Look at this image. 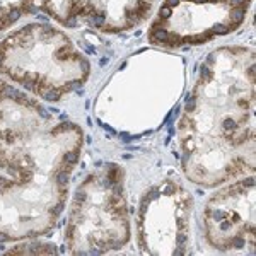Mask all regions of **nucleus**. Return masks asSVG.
Wrapping results in <instances>:
<instances>
[{
    "label": "nucleus",
    "mask_w": 256,
    "mask_h": 256,
    "mask_svg": "<svg viewBox=\"0 0 256 256\" xmlns=\"http://www.w3.org/2000/svg\"><path fill=\"white\" fill-rule=\"evenodd\" d=\"M150 38H152L155 43H166L167 38H169V33H167V29H164V27H159V29H152Z\"/></svg>",
    "instance_id": "obj_1"
},
{
    "label": "nucleus",
    "mask_w": 256,
    "mask_h": 256,
    "mask_svg": "<svg viewBox=\"0 0 256 256\" xmlns=\"http://www.w3.org/2000/svg\"><path fill=\"white\" fill-rule=\"evenodd\" d=\"M108 178H109L108 184L118 183V181H120V178H121V169L118 167L116 164H109V169H108Z\"/></svg>",
    "instance_id": "obj_2"
},
{
    "label": "nucleus",
    "mask_w": 256,
    "mask_h": 256,
    "mask_svg": "<svg viewBox=\"0 0 256 256\" xmlns=\"http://www.w3.org/2000/svg\"><path fill=\"white\" fill-rule=\"evenodd\" d=\"M244 17H246V10L242 7H236L230 12V21H232V24H241L244 21Z\"/></svg>",
    "instance_id": "obj_3"
},
{
    "label": "nucleus",
    "mask_w": 256,
    "mask_h": 256,
    "mask_svg": "<svg viewBox=\"0 0 256 256\" xmlns=\"http://www.w3.org/2000/svg\"><path fill=\"white\" fill-rule=\"evenodd\" d=\"M56 184L62 188V191H65V188L68 186V181H70V176L67 171H58L56 172V178H55Z\"/></svg>",
    "instance_id": "obj_4"
},
{
    "label": "nucleus",
    "mask_w": 256,
    "mask_h": 256,
    "mask_svg": "<svg viewBox=\"0 0 256 256\" xmlns=\"http://www.w3.org/2000/svg\"><path fill=\"white\" fill-rule=\"evenodd\" d=\"M60 94H62V91H58V89H51V91H43L41 97L46 99V101H58Z\"/></svg>",
    "instance_id": "obj_5"
},
{
    "label": "nucleus",
    "mask_w": 256,
    "mask_h": 256,
    "mask_svg": "<svg viewBox=\"0 0 256 256\" xmlns=\"http://www.w3.org/2000/svg\"><path fill=\"white\" fill-rule=\"evenodd\" d=\"M89 21H91L92 26H96V27H101V26L104 24V14H94L91 19H89Z\"/></svg>",
    "instance_id": "obj_6"
},
{
    "label": "nucleus",
    "mask_w": 256,
    "mask_h": 256,
    "mask_svg": "<svg viewBox=\"0 0 256 256\" xmlns=\"http://www.w3.org/2000/svg\"><path fill=\"white\" fill-rule=\"evenodd\" d=\"M63 159H65V162H68L70 166L77 164V161H79V154L77 152H67L65 155H63Z\"/></svg>",
    "instance_id": "obj_7"
},
{
    "label": "nucleus",
    "mask_w": 256,
    "mask_h": 256,
    "mask_svg": "<svg viewBox=\"0 0 256 256\" xmlns=\"http://www.w3.org/2000/svg\"><path fill=\"white\" fill-rule=\"evenodd\" d=\"M73 128H75V125H72L70 121H65V123H62L58 128L53 130V135H56V133H60V132H67V130H73Z\"/></svg>",
    "instance_id": "obj_8"
},
{
    "label": "nucleus",
    "mask_w": 256,
    "mask_h": 256,
    "mask_svg": "<svg viewBox=\"0 0 256 256\" xmlns=\"http://www.w3.org/2000/svg\"><path fill=\"white\" fill-rule=\"evenodd\" d=\"M229 31H230V27H227V26H224V24H215L212 27L213 34H227Z\"/></svg>",
    "instance_id": "obj_9"
},
{
    "label": "nucleus",
    "mask_w": 256,
    "mask_h": 256,
    "mask_svg": "<svg viewBox=\"0 0 256 256\" xmlns=\"http://www.w3.org/2000/svg\"><path fill=\"white\" fill-rule=\"evenodd\" d=\"M222 128H224V130H225V132H230V130L234 132L236 128H237V125L234 123V120H230V118H227V120L222 123Z\"/></svg>",
    "instance_id": "obj_10"
},
{
    "label": "nucleus",
    "mask_w": 256,
    "mask_h": 256,
    "mask_svg": "<svg viewBox=\"0 0 256 256\" xmlns=\"http://www.w3.org/2000/svg\"><path fill=\"white\" fill-rule=\"evenodd\" d=\"M109 188L113 190V195H118V196L123 195V184H121V181H118V183H111Z\"/></svg>",
    "instance_id": "obj_11"
},
{
    "label": "nucleus",
    "mask_w": 256,
    "mask_h": 256,
    "mask_svg": "<svg viewBox=\"0 0 256 256\" xmlns=\"http://www.w3.org/2000/svg\"><path fill=\"white\" fill-rule=\"evenodd\" d=\"M5 17H7V21L12 24V22H15L19 17H21V10H17V9H14V10H10L7 15H5Z\"/></svg>",
    "instance_id": "obj_12"
},
{
    "label": "nucleus",
    "mask_w": 256,
    "mask_h": 256,
    "mask_svg": "<svg viewBox=\"0 0 256 256\" xmlns=\"http://www.w3.org/2000/svg\"><path fill=\"white\" fill-rule=\"evenodd\" d=\"M172 14L171 7H167V5H164V7H161V10H159V15H161L162 19H169Z\"/></svg>",
    "instance_id": "obj_13"
},
{
    "label": "nucleus",
    "mask_w": 256,
    "mask_h": 256,
    "mask_svg": "<svg viewBox=\"0 0 256 256\" xmlns=\"http://www.w3.org/2000/svg\"><path fill=\"white\" fill-rule=\"evenodd\" d=\"M79 85H81V81H72L70 84L65 85V91H75V89H79Z\"/></svg>",
    "instance_id": "obj_14"
},
{
    "label": "nucleus",
    "mask_w": 256,
    "mask_h": 256,
    "mask_svg": "<svg viewBox=\"0 0 256 256\" xmlns=\"http://www.w3.org/2000/svg\"><path fill=\"white\" fill-rule=\"evenodd\" d=\"M75 198H77V201H85V200H87V193H85V191H82V190H79V191H77V193H75Z\"/></svg>",
    "instance_id": "obj_15"
},
{
    "label": "nucleus",
    "mask_w": 256,
    "mask_h": 256,
    "mask_svg": "<svg viewBox=\"0 0 256 256\" xmlns=\"http://www.w3.org/2000/svg\"><path fill=\"white\" fill-rule=\"evenodd\" d=\"M147 203H149V196H145L142 200V203H140V215H143L147 212Z\"/></svg>",
    "instance_id": "obj_16"
},
{
    "label": "nucleus",
    "mask_w": 256,
    "mask_h": 256,
    "mask_svg": "<svg viewBox=\"0 0 256 256\" xmlns=\"http://www.w3.org/2000/svg\"><path fill=\"white\" fill-rule=\"evenodd\" d=\"M62 210H63V201H60V203L56 205V209H51V213H53V215H60Z\"/></svg>",
    "instance_id": "obj_17"
},
{
    "label": "nucleus",
    "mask_w": 256,
    "mask_h": 256,
    "mask_svg": "<svg viewBox=\"0 0 256 256\" xmlns=\"http://www.w3.org/2000/svg\"><path fill=\"white\" fill-rule=\"evenodd\" d=\"M65 24L68 26V27H77V19L72 15V17H68V19L65 21Z\"/></svg>",
    "instance_id": "obj_18"
},
{
    "label": "nucleus",
    "mask_w": 256,
    "mask_h": 256,
    "mask_svg": "<svg viewBox=\"0 0 256 256\" xmlns=\"http://www.w3.org/2000/svg\"><path fill=\"white\" fill-rule=\"evenodd\" d=\"M184 241H186V234H183V232H181V234L178 236V246H179V248H183V246H184Z\"/></svg>",
    "instance_id": "obj_19"
},
{
    "label": "nucleus",
    "mask_w": 256,
    "mask_h": 256,
    "mask_svg": "<svg viewBox=\"0 0 256 256\" xmlns=\"http://www.w3.org/2000/svg\"><path fill=\"white\" fill-rule=\"evenodd\" d=\"M167 41H171V43H179V41H181V38H179L178 34H169Z\"/></svg>",
    "instance_id": "obj_20"
},
{
    "label": "nucleus",
    "mask_w": 256,
    "mask_h": 256,
    "mask_svg": "<svg viewBox=\"0 0 256 256\" xmlns=\"http://www.w3.org/2000/svg\"><path fill=\"white\" fill-rule=\"evenodd\" d=\"M201 77H203V79H210V70H209V67H203V68H201Z\"/></svg>",
    "instance_id": "obj_21"
},
{
    "label": "nucleus",
    "mask_w": 256,
    "mask_h": 256,
    "mask_svg": "<svg viewBox=\"0 0 256 256\" xmlns=\"http://www.w3.org/2000/svg\"><path fill=\"white\" fill-rule=\"evenodd\" d=\"M230 2H232L236 7H242L244 4H248V0H230Z\"/></svg>",
    "instance_id": "obj_22"
},
{
    "label": "nucleus",
    "mask_w": 256,
    "mask_h": 256,
    "mask_svg": "<svg viewBox=\"0 0 256 256\" xmlns=\"http://www.w3.org/2000/svg\"><path fill=\"white\" fill-rule=\"evenodd\" d=\"M186 109H188V111H193V109H195V101H193V97H191V101L188 99V102H186Z\"/></svg>",
    "instance_id": "obj_23"
},
{
    "label": "nucleus",
    "mask_w": 256,
    "mask_h": 256,
    "mask_svg": "<svg viewBox=\"0 0 256 256\" xmlns=\"http://www.w3.org/2000/svg\"><path fill=\"white\" fill-rule=\"evenodd\" d=\"M133 138H137V137H130V135H126V133H125V135H123V133H121V140H123V142H132V140Z\"/></svg>",
    "instance_id": "obj_24"
},
{
    "label": "nucleus",
    "mask_w": 256,
    "mask_h": 256,
    "mask_svg": "<svg viewBox=\"0 0 256 256\" xmlns=\"http://www.w3.org/2000/svg\"><path fill=\"white\" fill-rule=\"evenodd\" d=\"M147 196H149V200H155V198L159 196V191L157 190H152V193H149Z\"/></svg>",
    "instance_id": "obj_25"
},
{
    "label": "nucleus",
    "mask_w": 256,
    "mask_h": 256,
    "mask_svg": "<svg viewBox=\"0 0 256 256\" xmlns=\"http://www.w3.org/2000/svg\"><path fill=\"white\" fill-rule=\"evenodd\" d=\"M232 244H236V248H241V246L244 244V241H242L241 237H236L234 241H232Z\"/></svg>",
    "instance_id": "obj_26"
},
{
    "label": "nucleus",
    "mask_w": 256,
    "mask_h": 256,
    "mask_svg": "<svg viewBox=\"0 0 256 256\" xmlns=\"http://www.w3.org/2000/svg\"><path fill=\"white\" fill-rule=\"evenodd\" d=\"M179 4V0H166V5L167 7H176Z\"/></svg>",
    "instance_id": "obj_27"
},
{
    "label": "nucleus",
    "mask_w": 256,
    "mask_h": 256,
    "mask_svg": "<svg viewBox=\"0 0 256 256\" xmlns=\"http://www.w3.org/2000/svg\"><path fill=\"white\" fill-rule=\"evenodd\" d=\"M242 184H244V186H253V184H254V179L248 178V179H244V181H242Z\"/></svg>",
    "instance_id": "obj_28"
},
{
    "label": "nucleus",
    "mask_w": 256,
    "mask_h": 256,
    "mask_svg": "<svg viewBox=\"0 0 256 256\" xmlns=\"http://www.w3.org/2000/svg\"><path fill=\"white\" fill-rule=\"evenodd\" d=\"M9 239V236L7 234H4V232H0V242H5Z\"/></svg>",
    "instance_id": "obj_29"
},
{
    "label": "nucleus",
    "mask_w": 256,
    "mask_h": 256,
    "mask_svg": "<svg viewBox=\"0 0 256 256\" xmlns=\"http://www.w3.org/2000/svg\"><path fill=\"white\" fill-rule=\"evenodd\" d=\"M248 72H249V77H251V81H253V79H254V67H249Z\"/></svg>",
    "instance_id": "obj_30"
},
{
    "label": "nucleus",
    "mask_w": 256,
    "mask_h": 256,
    "mask_svg": "<svg viewBox=\"0 0 256 256\" xmlns=\"http://www.w3.org/2000/svg\"><path fill=\"white\" fill-rule=\"evenodd\" d=\"M39 114H41V116H43V118H48V116H50V114H48L46 111L43 109V108H41V109H39Z\"/></svg>",
    "instance_id": "obj_31"
},
{
    "label": "nucleus",
    "mask_w": 256,
    "mask_h": 256,
    "mask_svg": "<svg viewBox=\"0 0 256 256\" xmlns=\"http://www.w3.org/2000/svg\"><path fill=\"white\" fill-rule=\"evenodd\" d=\"M77 94H79V96H84V89H77Z\"/></svg>",
    "instance_id": "obj_32"
},
{
    "label": "nucleus",
    "mask_w": 256,
    "mask_h": 256,
    "mask_svg": "<svg viewBox=\"0 0 256 256\" xmlns=\"http://www.w3.org/2000/svg\"><path fill=\"white\" fill-rule=\"evenodd\" d=\"M207 0H195V4H205Z\"/></svg>",
    "instance_id": "obj_33"
},
{
    "label": "nucleus",
    "mask_w": 256,
    "mask_h": 256,
    "mask_svg": "<svg viewBox=\"0 0 256 256\" xmlns=\"http://www.w3.org/2000/svg\"><path fill=\"white\" fill-rule=\"evenodd\" d=\"M2 62H4V55L0 53V65H2Z\"/></svg>",
    "instance_id": "obj_34"
}]
</instances>
